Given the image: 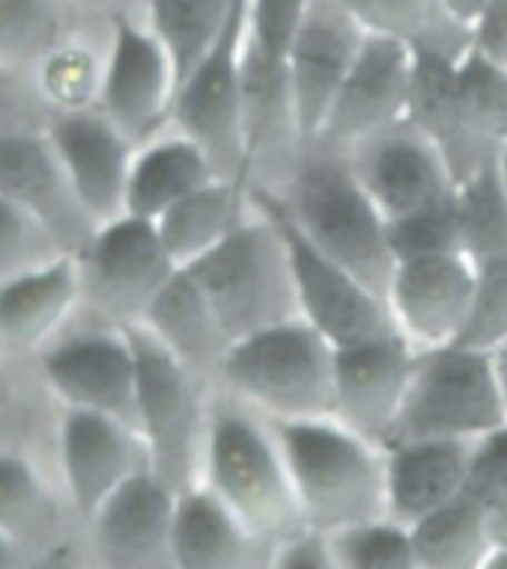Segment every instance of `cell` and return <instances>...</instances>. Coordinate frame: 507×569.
<instances>
[{"mask_svg":"<svg viewBox=\"0 0 507 569\" xmlns=\"http://www.w3.org/2000/svg\"><path fill=\"white\" fill-rule=\"evenodd\" d=\"M76 260L81 308L117 326L143 322L156 296L179 269L156 221L138 216H120L96 227Z\"/></svg>","mask_w":507,"mask_h":569,"instance_id":"9c48e42d","label":"cell"},{"mask_svg":"<svg viewBox=\"0 0 507 569\" xmlns=\"http://www.w3.org/2000/svg\"><path fill=\"white\" fill-rule=\"evenodd\" d=\"M54 233L24 206L0 194V283L63 257Z\"/></svg>","mask_w":507,"mask_h":569,"instance_id":"74e56055","label":"cell"},{"mask_svg":"<svg viewBox=\"0 0 507 569\" xmlns=\"http://www.w3.org/2000/svg\"><path fill=\"white\" fill-rule=\"evenodd\" d=\"M489 528H493L496 549H507V501L496 510H489Z\"/></svg>","mask_w":507,"mask_h":569,"instance_id":"f5cc1de1","label":"cell"},{"mask_svg":"<svg viewBox=\"0 0 507 569\" xmlns=\"http://www.w3.org/2000/svg\"><path fill=\"white\" fill-rule=\"evenodd\" d=\"M46 134L96 227L126 216V188L138 147L108 120V113L99 104L51 111Z\"/></svg>","mask_w":507,"mask_h":569,"instance_id":"44dd1931","label":"cell"},{"mask_svg":"<svg viewBox=\"0 0 507 569\" xmlns=\"http://www.w3.org/2000/svg\"><path fill=\"white\" fill-rule=\"evenodd\" d=\"M489 355H493V367H496L498 385H501V397H505V406H507V337L498 346H493Z\"/></svg>","mask_w":507,"mask_h":569,"instance_id":"db71d44e","label":"cell"},{"mask_svg":"<svg viewBox=\"0 0 507 569\" xmlns=\"http://www.w3.org/2000/svg\"><path fill=\"white\" fill-rule=\"evenodd\" d=\"M418 569H487L496 540L487 507L471 495H457L412 528Z\"/></svg>","mask_w":507,"mask_h":569,"instance_id":"4dcf8cb0","label":"cell"},{"mask_svg":"<svg viewBox=\"0 0 507 569\" xmlns=\"http://www.w3.org/2000/svg\"><path fill=\"white\" fill-rule=\"evenodd\" d=\"M475 269H478L475 305L460 343L489 352L507 337V253L475 262Z\"/></svg>","mask_w":507,"mask_h":569,"instance_id":"60d3db41","label":"cell"},{"mask_svg":"<svg viewBox=\"0 0 507 569\" xmlns=\"http://www.w3.org/2000/svg\"><path fill=\"white\" fill-rule=\"evenodd\" d=\"M471 48L493 63L507 66V0H489L471 28Z\"/></svg>","mask_w":507,"mask_h":569,"instance_id":"bcb514c9","label":"cell"},{"mask_svg":"<svg viewBox=\"0 0 507 569\" xmlns=\"http://www.w3.org/2000/svg\"><path fill=\"white\" fill-rule=\"evenodd\" d=\"M251 197V194H248ZM264 197L322 257L356 274L367 290L388 301L397 257L388 221L358 182L347 150L310 140L281 194Z\"/></svg>","mask_w":507,"mask_h":569,"instance_id":"6da1fadb","label":"cell"},{"mask_svg":"<svg viewBox=\"0 0 507 569\" xmlns=\"http://www.w3.org/2000/svg\"><path fill=\"white\" fill-rule=\"evenodd\" d=\"M308 147L292 99L287 63H275L245 39L242 60V188L248 194H281Z\"/></svg>","mask_w":507,"mask_h":569,"instance_id":"7c38bea8","label":"cell"},{"mask_svg":"<svg viewBox=\"0 0 507 569\" xmlns=\"http://www.w3.org/2000/svg\"><path fill=\"white\" fill-rule=\"evenodd\" d=\"M478 439H415L388 450V516L406 528L463 495Z\"/></svg>","mask_w":507,"mask_h":569,"instance_id":"4316f807","label":"cell"},{"mask_svg":"<svg viewBox=\"0 0 507 569\" xmlns=\"http://www.w3.org/2000/svg\"><path fill=\"white\" fill-rule=\"evenodd\" d=\"M173 510L177 489H170L152 468L135 471L84 522L87 563L173 569Z\"/></svg>","mask_w":507,"mask_h":569,"instance_id":"5bb4252c","label":"cell"},{"mask_svg":"<svg viewBox=\"0 0 507 569\" xmlns=\"http://www.w3.org/2000/svg\"><path fill=\"white\" fill-rule=\"evenodd\" d=\"M266 209H272L281 221L287 242H290L292 269H296V283H299L301 317L317 328L322 337H329L338 346H356L379 337L400 335L397 331L395 313L382 296L367 290L365 283L340 269L338 262L322 257L296 227L284 218V212L264 197H251Z\"/></svg>","mask_w":507,"mask_h":569,"instance_id":"ac0fdd59","label":"cell"},{"mask_svg":"<svg viewBox=\"0 0 507 569\" xmlns=\"http://www.w3.org/2000/svg\"><path fill=\"white\" fill-rule=\"evenodd\" d=\"M310 0H248V39L275 63H287Z\"/></svg>","mask_w":507,"mask_h":569,"instance_id":"b9f144b4","label":"cell"},{"mask_svg":"<svg viewBox=\"0 0 507 569\" xmlns=\"http://www.w3.org/2000/svg\"><path fill=\"white\" fill-rule=\"evenodd\" d=\"M460 84L480 134L496 147H507V66L493 63L475 48L460 60Z\"/></svg>","mask_w":507,"mask_h":569,"instance_id":"f35d334b","label":"cell"},{"mask_svg":"<svg viewBox=\"0 0 507 569\" xmlns=\"http://www.w3.org/2000/svg\"><path fill=\"white\" fill-rule=\"evenodd\" d=\"M30 563H33V555L21 542H16L12 537L0 531V569L30 567Z\"/></svg>","mask_w":507,"mask_h":569,"instance_id":"816d5d0a","label":"cell"},{"mask_svg":"<svg viewBox=\"0 0 507 569\" xmlns=\"http://www.w3.org/2000/svg\"><path fill=\"white\" fill-rule=\"evenodd\" d=\"M329 533L338 569H418L412 531L391 516Z\"/></svg>","mask_w":507,"mask_h":569,"instance_id":"8d00e7d4","label":"cell"},{"mask_svg":"<svg viewBox=\"0 0 507 569\" xmlns=\"http://www.w3.org/2000/svg\"><path fill=\"white\" fill-rule=\"evenodd\" d=\"M370 30L400 37L415 51L460 60L471 33L445 12L441 0H344Z\"/></svg>","mask_w":507,"mask_h":569,"instance_id":"e575fe53","label":"cell"},{"mask_svg":"<svg viewBox=\"0 0 507 569\" xmlns=\"http://www.w3.org/2000/svg\"><path fill=\"white\" fill-rule=\"evenodd\" d=\"M81 308L76 253L30 269L0 283V352L16 367L28 361Z\"/></svg>","mask_w":507,"mask_h":569,"instance_id":"d4e9b609","label":"cell"},{"mask_svg":"<svg viewBox=\"0 0 507 569\" xmlns=\"http://www.w3.org/2000/svg\"><path fill=\"white\" fill-rule=\"evenodd\" d=\"M28 370L54 406L105 411L138 427V367L126 326L78 308L76 317L30 358Z\"/></svg>","mask_w":507,"mask_h":569,"instance_id":"ba28073f","label":"cell"},{"mask_svg":"<svg viewBox=\"0 0 507 569\" xmlns=\"http://www.w3.org/2000/svg\"><path fill=\"white\" fill-rule=\"evenodd\" d=\"M212 179L221 177L207 152L182 131L168 126L135 150L129 188H126V216L156 221L168 206L209 186Z\"/></svg>","mask_w":507,"mask_h":569,"instance_id":"f1b7e54d","label":"cell"},{"mask_svg":"<svg viewBox=\"0 0 507 569\" xmlns=\"http://www.w3.org/2000/svg\"><path fill=\"white\" fill-rule=\"evenodd\" d=\"M108 42L111 24L87 21L84 28L72 33L63 46H57L33 69V84L48 111H76L99 104Z\"/></svg>","mask_w":507,"mask_h":569,"instance_id":"1f68e13d","label":"cell"},{"mask_svg":"<svg viewBox=\"0 0 507 569\" xmlns=\"http://www.w3.org/2000/svg\"><path fill=\"white\" fill-rule=\"evenodd\" d=\"M200 483L275 549L310 528L272 420L225 388L209 400Z\"/></svg>","mask_w":507,"mask_h":569,"instance_id":"7a4b0ae2","label":"cell"},{"mask_svg":"<svg viewBox=\"0 0 507 569\" xmlns=\"http://www.w3.org/2000/svg\"><path fill=\"white\" fill-rule=\"evenodd\" d=\"M365 37L367 24L344 0H310L308 16L287 54L292 99L308 143L320 134Z\"/></svg>","mask_w":507,"mask_h":569,"instance_id":"ffe728a7","label":"cell"},{"mask_svg":"<svg viewBox=\"0 0 507 569\" xmlns=\"http://www.w3.org/2000/svg\"><path fill=\"white\" fill-rule=\"evenodd\" d=\"M0 194L33 212L67 253L81 251L96 233L46 126L0 134Z\"/></svg>","mask_w":507,"mask_h":569,"instance_id":"7402d4cb","label":"cell"},{"mask_svg":"<svg viewBox=\"0 0 507 569\" xmlns=\"http://www.w3.org/2000/svg\"><path fill=\"white\" fill-rule=\"evenodd\" d=\"M489 0H441V7H445V12L451 16L457 24H463V28L469 30L475 28V21L480 19V12L487 10Z\"/></svg>","mask_w":507,"mask_h":569,"instance_id":"f907efd6","label":"cell"},{"mask_svg":"<svg viewBox=\"0 0 507 569\" xmlns=\"http://www.w3.org/2000/svg\"><path fill=\"white\" fill-rule=\"evenodd\" d=\"M475 287L478 269L463 251L397 260L388 290L397 331L418 352L460 343L475 305Z\"/></svg>","mask_w":507,"mask_h":569,"instance_id":"d6986e66","label":"cell"},{"mask_svg":"<svg viewBox=\"0 0 507 569\" xmlns=\"http://www.w3.org/2000/svg\"><path fill=\"white\" fill-rule=\"evenodd\" d=\"M335 352L308 319H290L230 346L216 388L269 420L335 418Z\"/></svg>","mask_w":507,"mask_h":569,"instance_id":"5b68a950","label":"cell"},{"mask_svg":"<svg viewBox=\"0 0 507 569\" xmlns=\"http://www.w3.org/2000/svg\"><path fill=\"white\" fill-rule=\"evenodd\" d=\"M87 21L72 0H0V63L33 76Z\"/></svg>","mask_w":507,"mask_h":569,"instance_id":"836d02e7","label":"cell"},{"mask_svg":"<svg viewBox=\"0 0 507 569\" xmlns=\"http://www.w3.org/2000/svg\"><path fill=\"white\" fill-rule=\"evenodd\" d=\"M141 326L150 328L200 382L216 388L233 340L227 337L212 301L191 271H173V278L156 296Z\"/></svg>","mask_w":507,"mask_h":569,"instance_id":"83f0119b","label":"cell"},{"mask_svg":"<svg viewBox=\"0 0 507 569\" xmlns=\"http://www.w3.org/2000/svg\"><path fill=\"white\" fill-rule=\"evenodd\" d=\"M51 117L33 76L0 63V134L21 129H42Z\"/></svg>","mask_w":507,"mask_h":569,"instance_id":"ee69618b","label":"cell"},{"mask_svg":"<svg viewBox=\"0 0 507 569\" xmlns=\"http://www.w3.org/2000/svg\"><path fill=\"white\" fill-rule=\"evenodd\" d=\"M177 99V72L168 51L143 16L111 21L99 108L108 120L141 147L170 126Z\"/></svg>","mask_w":507,"mask_h":569,"instance_id":"4fadbf2b","label":"cell"},{"mask_svg":"<svg viewBox=\"0 0 507 569\" xmlns=\"http://www.w3.org/2000/svg\"><path fill=\"white\" fill-rule=\"evenodd\" d=\"M347 156L358 182L388 224L441 203L457 191L441 152L409 117L361 138Z\"/></svg>","mask_w":507,"mask_h":569,"instance_id":"2e32d148","label":"cell"},{"mask_svg":"<svg viewBox=\"0 0 507 569\" xmlns=\"http://www.w3.org/2000/svg\"><path fill=\"white\" fill-rule=\"evenodd\" d=\"M463 60V57H460ZM460 60L415 51V81L409 120L433 140L457 186L498 159V150L480 134L460 84Z\"/></svg>","mask_w":507,"mask_h":569,"instance_id":"cb8c5ba5","label":"cell"},{"mask_svg":"<svg viewBox=\"0 0 507 569\" xmlns=\"http://www.w3.org/2000/svg\"><path fill=\"white\" fill-rule=\"evenodd\" d=\"M310 528L344 531L388 516V450L338 418L272 420Z\"/></svg>","mask_w":507,"mask_h":569,"instance_id":"3957f363","label":"cell"},{"mask_svg":"<svg viewBox=\"0 0 507 569\" xmlns=\"http://www.w3.org/2000/svg\"><path fill=\"white\" fill-rule=\"evenodd\" d=\"M418 349L404 335L340 346L335 352V418L376 445H388Z\"/></svg>","mask_w":507,"mask_h":569,"instance_id":"603a6c76","label":"cell"},{"mask_svg":"<svg viewBox=\"0 0 507 569\" xmlns=\"http://www.w3.org/2000/svg\"><path fill=\"white\" fill-rule=\"evenodd\" d=\"M507 427L493 355L451 343L415 355L404 406L388 445L415 439H484Z\"/></svg>","mask_w":507,"mask_h":569,"instance_id":"52a82bcc","label":"cell"},{"mask_svg":"<svg viewBox=\"0 0 507 569\" xmlns=\"http://www.w3.org/2000/svg\"><path fill=\"white\" fill-rule=\"evenodd\" d=\"M173 569H272L275 546L260 540L207 483L177 492Z\"/></svg>","mask_w":507,"mask_h":569,"instance_id":"484cf974","label":"cell"},{"mask_svg":"<svg viewBox=\"0 0 507 569\" xmlns=\"http://www.w3.org/2000/svg\"><path fill=\"white\" fill-rule=\"evenodd\" d=\"M487 569H507V549H496L489 558Z\"/></svg>","mask_w":507,"mask_h":569,"instance_id":"11a10c76","label":"cell"},{"mask_svg":"<svg viewBox=\"0 0 507 569\" xmlns=\"http://www.w3.org/2000/svg\"><path fill=\"white\" fill-rule=\"evenodd\" d=\"M388 242L397 260L424 257V253L463 251L460 218H457V191L448 200L427 206L421 212L397 218L388 224Z\"/></svg>","mask_w":507,"mask_h":569,"instance_id":"ab89813d","label":"cell"},{"mask_svg":"<svg viewBox=\"0 0 507 569\" xmlns=\"http://www.w3.org/2000/svg\"><path fill=\"white\" fill-rule=\"evenodd\" d=\"M415 81V48L400 37L367 28L356 63L331 102L314 140L349 150L367 134L409 117Z\"/></svg>","mask_w":507,"mask_h":569,"instance_id":"9a60e30c","label":"cell"},{"mask_svg":"<svg viewBox=\"0 0 507 569\" xmlns=\"http://www.w3.org/2000/svg\"><path fill=\"white\" fill-rule=\"evenodd\" d=\"M0 531L21 542L33 563H87L84 525L60 480H48L33 445L0 448Z\"/></svg>","mask_w":507,"mask_h":569,"instance_id":"e0dca14e","label":"cell"},{"mask_svg":"<svg viewBox=\"0 0 507 569\" xmlns=\"http://www.w3.org/2000/svg\"><path fill=\"white\" fill-rule=\"evenodd\" d=\"M7 445H33V415L28 402L0 406V448Z\"/></svg>","mask_w":507,"mask_h":569,"instance_id":"7dc6e473","label":"cell"},{"mask_svg":"<svg viewBox=\"0 0 507 569\" xmlns=\"http://www.w3.org/2000/svg\"><path fill=\"white\" fill-rule=\"evenodd\" d=\"M72 3L84 19L105 21V24L122 19V16H143L147 12V0H72Z\"/></svg>","mask_w":507,"mask_h":569,"instance_id":"c3c4849f","label":"cell"},{"mask_svg":"<svg viewBox=\"0 0 507 569\" xmlns=\"http://www.w3.org/2000/svg\"><path fill=\"white\" fill-rule=\"evenodd\" d=\"M242 0H147L143 19L168 51L177 90L230 28Z\"/></svg>","mask_w":507,"mask_h":569,"instance_id":"d6a6232c","label":"cell"},{"mask_svg":"<svg viewBox=\"0 0 507 569\" xmlns=\"http://www.w3.org/2000/svg\"><path fill=\"white\" fill-rule=\"evenodd\" d=\"M498 173H501V182L507 188V147L505 150H498Z\"/></svg>","mask_w":507,"mask_h":569,"instance_id":"9f6ffc18","label":"cell"},{"mask_svg":"<svg viewBox=\"0 0 507 569\" xmlns=\"http://www.w3.org/2000/svg\"><path fill=\"white\" fill-rule=\"evenodd\" d=\"M272 569H338L331 533L320 528H305L275 549Z\"/></svg>","mask_w":507,"mask_h":569,"instance_id":"f6af8a7d","label":"cell"},{"mask_svg":"<svg viewBox=\"0 0 507 569\" xmlns=\"http://www.w3.org/2000/svg\"><path fill=\"white\" fill-rule=\"evenodd\" d=\"M182 269L198 278L233 343L301 317L287 233L257 200L233 233Z\"/></svg>","mask_w":507,"mask_h":569,"instance_id":"277c9868","label":"cell"},{"mask_svg":"<svg viewBox=\"0 0 507 569\" xmlns=\"http://www.w3.org/2000/svg\"><path fill=\"white\" fill-rule=\"evenodd\" d=\"M248 39V0L212 54L179 84L170 126L207 152L221 179L242 177V60Z\"/></svg>","mask_w":507,"mask_h":569,"instance_id":"8fae6325","label":"cell"},{"mask_svg":"<svg viewBox=\"0 0 507 569\" xmlns=\"http://www.w3.org/2000/svg\"><path fill=\"white\" fill-rule=\"evenodd\" d=\"M466 495L489 510H496L507 501V427L489 432L478 439L475 457H471L469 480H466Z\"/></svg>","mask_w":507,"mask_h":569,"instance_id":"7bdbcfd3","label":"cell"},{"mask_svg":"<svg viewBox=\"0 0 507 569\" xmlns=\"http://www.w3.org/2000/svg\"><path fill=\"white\" fill-rule=\"evenodd\" d=\"M251 197L236 179H212L156 218L161 242L179 269L212 251L248 216Z\"/></svg>","mask_w":507,"mask_h":569,"instance_id":"f546056e","label":"cell"},{"mask_svg":"<svg viewBox=\"0 0 507 569\" xmlns=\"http://www.w3.org/2000/svg\"><path fill=\"white\" fill-rule=\"evenodd\" d=\"M51 453L57 480L81 525L122 480L150 468V450L135 423L78 406H54Z\"/></svg>","mask_w":507,"mask_h":569,"instance_id":"30bf717a","label":"cell"},{"mask_svg":"<svg viewBox=\"0 0 507 569\" xmlns=\"http://www.w3.org/2000/svg\"><path fill=\"white\" fill-rule=\"evenodd\" d=\"M126 328L138 367V430L150 450V468L170 489L182 492L203 477L212 388L200 382L150 328L141 322Z\"/></svg>","mask_w":507,"mask_h":569,"instance_id":"8992f818","label":"cell"},{"mask_svg":"<svg viewBox=\"0 0 507 569\" xmlns=\"http://www.w3.org/2000/svg\"><path fill=\"white\" fill-rule=\"evenodd\" d=\"M24 400V385H21V367H16L0 352V406H19Z\"/></svg>","mask_w":507,"mask_h":569,"instance_id":"681fc988","label":"cell"},{"mask_svg":"<svg viewBox=\"0 0 507 569\" xmlns=\"http://www.w3.org/2000/svg\"><path fill=\"white\" fill-rule=\"evenodd\" d=\"M463 253L471 262L507 253V188L498 173V159L457 186Z\"/></svg>","mask_w":507,"mask_h":569,"instance_id":"d590c367","label":"cell"}]
</instances>
